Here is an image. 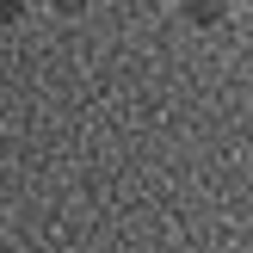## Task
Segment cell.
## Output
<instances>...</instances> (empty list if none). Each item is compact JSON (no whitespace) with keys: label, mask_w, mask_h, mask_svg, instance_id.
Returning <instances> with one entry per match:
<instances>
[{"label":"cell","mask_w":253,"mask_h":253,"mask_svg":"<svg viewBox=\"0 0 253 253\" xmlns=\"http://www.w3.org/2000/svg\"><path fill=\"white\" fill-rule=\"evenodd\" d=\"M179 6H185V19H192V25H216L222 12H229V0H179Z\"/></svg>","instance_id":"cell-1"},{"label":"cell","mask_w":253,"mask_h":253,"mask_svg":"<svg viewBox=\"0 0 253 253\" xmlns=\"http://www.w3.org/2000/svg\"><path fill=\"white\" fill-rule=\"evenodd\" d=\"M56 6H62V0H56ZM68 6H81V0H68Z\"/></svg>","instance_id":"cell-2"},{"label":"cell","mask_w":253,"mask_h":253,"mask_svg":"<svg viewBox=\"0 0 253 253\" xmlns=\"http://www.w3.org/2000/svg\"><path fill=\"white\" fill-rule=\"evenodd\" d=\"M241 6H253V0H241Z\"/></svg>","instance_id":"cell-3"}]
</instances>
